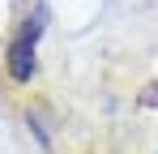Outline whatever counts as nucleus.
Returning a JSON list of instances; mask_svg holds the SVG:
<instances>
[{"label":"nucleus","instance_id":"obj_1","mask_svg":"<svg viewBox=\"0 0 158 154\" xmlns=\"http://www.w3.org/2000/svg\"><path fill=\"white\" fill-rule=\"evenodd\" d=\"M39 30H43V13L30 17V26L13 39V47H9V73H13V81H30L34 77V43H39Z\"/></svg>","mask_w":158,"mask_h":154}]
</instances>
